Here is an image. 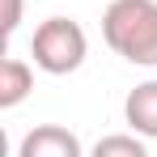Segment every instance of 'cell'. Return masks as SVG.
Listing matches in <instances>:
<instances>
[{"instance_id": "277c9868", "label": "cell", "mask_w": 157, "mask_h": 157, "mask_svg": "<svg viewBox=\"0 0 157 157\" xmlns=\"http://www.w3.org/2000/svg\"><path fill=\"white\" fill-rule=\"evenodd\" d=\"M123 119L132 132H140L144 140H157V81L136 85L123 98Z\"/></svg>"}, {"instance_id": "3957f363", "label": "cell", "mask_w": 157, "mask_h": 157, "mask_svg": "<svg viewBox=\"0 0 157 157\" xmlns=\"http://www.w3.org/2000/svg\"><path fill=\"white\" fill-rule=\"evenodd\" d=\"M81 153H85V144L68 128H55V123L34 128L17 149V157H81Z\"/></svg>"}, {"instance_id": "52a82bcc", "label": "cell", "mask_w": 157, "mask_h": 157, "mask_svg": "<svg viewBox=\"0 0 157 157\" xmlns=\"http://www.w3.org/2000/svg\"><path fill=\"white\" fill-rule=\"evenodd\" d=\"M21 26V0H4V17H0V30H4V43L17 34Z\"/></svg>"}, {"instance_id": "7a4b0ae2", "label": "cell", "mask_w": 157, "mask_h": 157, "mask_svg": "<svg viewBox=\"0 0 157 157\" xmlns=\"http://www.w3.org/2000/svg\"><path fill=\"white\" fill-rule=\"evenodd\" d=\"M30 55L43 72L51 77H68L77 72L89 55V38L85 30L72 21V17H47L43 26L34 30V43H30Z\"/></svg>"}, {"instance_id": "8992f818", "label": "cell", "mask_w": 157, "mask_h": 157, "mask_svg": "<svg viewBox=\"0 0 157 157\" xmlns=\"http://www.w3.org/2000/svg\"><path fill=\"white\" fill-rule=\"evenodd\" d=\"M94 157H144V136L132 132V136H102L94 144Z\"/></svg>"}, {"instance_id": "5b68a950", "label": "cell", "mask_w": 157, "mask_h": 157, "mask_svg": "<svg viewBox=\"0 0 157 157\" xmlns=\"http://www.w3.org/2000/svg\"><path fill=\"white\" fill-rule=\"evenodd\" d=\"M30 89H34L30 64L17 59V55H4V59H0V110H13L17 102H26Z\"/></svg>"}, {"instance_id": "6da1fadb", "label": "cell", "mask_w": 157, "mask_h": 157, "mask_svg": "<svg viewBox=\"0 0 157 157\" xmlns=\"http://www.w3.org/2000/svg\"><path fill=\"white\" fill-rule=\"evenodd\" d=\"M102 38L128 64L157 68V0H110L102 13Z\"/></svg>"}]
</instances>
